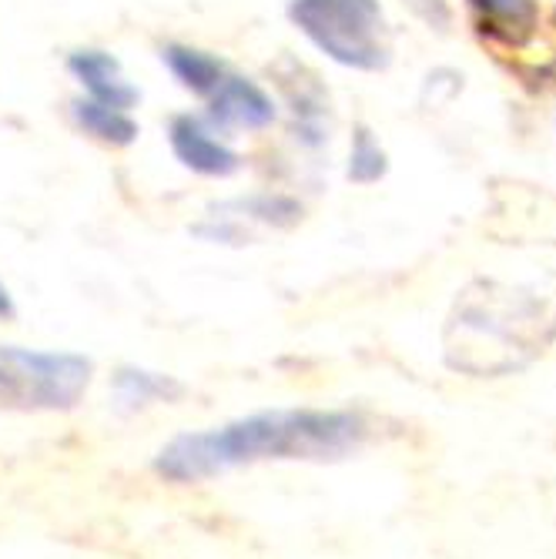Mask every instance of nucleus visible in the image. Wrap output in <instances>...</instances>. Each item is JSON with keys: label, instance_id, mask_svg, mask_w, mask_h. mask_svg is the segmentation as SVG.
Here are the masks:
<instances>
[{"label": "nucleus", "instance_id": "nucleus-1", "mask_svg": "<svg viewBox=\"0 0 556 559\" xmlns=\"http://www.w3.org/2000/svg\"><path fill=\"white\" fill-rule=\"evenodd\" d=\"M369 439L363 416L345 409H275L235 419L205 432H188L168 442L155 469L171 483L215 479L241 466L269 460L329 463L359 452Z\"/></svg>", "mask_w": 556, "mask_h": 559}, {"label": "nucleus", "instance_id": "nucleus-2", "mask_svg": "<svg viewBox=\"0 0 556 559\" xmlns=\"http://www.w3.org/2000/svg\"><path fill=\"white\" fill-rule=\"evenodd\" d=\"M91 382V362L68 352L0 345V405L24 413L74 409Z\"/></svg>", "mask_w": 556, "mask_h": 559}, {"label": "nucleus", "instance_id": "nucleus-3", "mask_svg": "<svg viewBox=\"0 0 556 559\" xmlns=\"http://www.w3.org/2000/svg\"><path fill=\"white\" fill-rule=\"evenodd\" d=\"M292 17L335 61L363 71L386 64L389 47L379 0H295Z\"/></svg>", "mask_w": 556, "mask_h": 559}, {"label": "nucleus", "instance_id": "nucleus-4", "mask_svg": "<svg viewBox=\"0 0 556 559\" xmlns=\"http://www.w3.org/2000/svg\"><path fill=\"white\" fill-rule=\"evenodd\" d=\"M275 118L272 100L241 78H222L212 91V121L222 128H262Z\"/></svg>", "mask_w": 556, "mask_h": 559}, {"label": "nucleus", "instance_id": "nucleus-5", "mask_svg": "<svg viewBox=\"0 0 556 559\" xmlns=\"http://www.w3.org/2000/svg\"><path fill=\"white\" fill-rule=\"evenodd\" d=\"M68 68L81 78V84L91 91V100H97V105L128 111L138 100V91L121 78L118 61L111 55H100V50H78V55H71Z\"/></svg>", "mask_w": 556, "mask_h": 559}, {"label": "nucleus", "instance_id": "nucleus-6", "mask_svg": "<svg viewBox=\"0 0 556 559\" xmlns=\"http://www.w3.org/2000/svg\"><path fill=\"white\" fill-rule=\"evenodd\" d=\"M171 147L188 168H194L201 175H228L238 168V158L232 151L225 144H218L191 115H181L171 121Z\"/></svg>", "mask_w": 556, "mask_h": 559}, {"label": "nucleus", "instance_id": "nucleus-7", "mask_svg": "<svg viewBox=\"0 0 556 559\" xmlns=\"http://www.w3.org/2000/svg\"><path fill=\"white\" fill-rule=\"evenodd\" d=\"M480 11L483 31L502 37V40H527L536 27V4L533 0H473Z\"/></svg>", "mask_w": 556, "mask_h": 559}, {"label": "nucleus", "instance_id": "nucleus-8", "mask_svg": "<svg viewBox=\"0 0 556 559\" xmlns=\"http://www.w3.org/2000/svg\"><path fill=\"white\" fill-rule=\"evenodd\" d=\"M178 395H181V385L158 372L125 369L115 379V399H118V409L125 413L144 409V405H155V402H171Z\"/></svg>", "mask_w": 556, "mask_h": 559}, {"label": "nucleus", "instance_id": "nucleus-9", "mask_svg": "<svg viewBox=\"0 0 556 559\" xmlns=\"http://www.w3.org/2000/svg\"><path fill=\"white\" fill-rule=\"evenodd\" d=\"M165 61L175 71V78L198 94H212L222 81V64L212 55H205V50L171 44V47H165Z\"/></svg>", "mask_w": 556, "mask_h": 559}, {"label": "nucleus", "instance_id": "nucleus-10", "mask_svg": "<svg viewBox=\"0 0 556 559\" xmlns=\"http://www.w3.org/2000/svg\"><path fill=\"white\" fill-rule=\"evenodd\" d=\"M74 118L84 131L97 134L100 141H115V144H131L138 134V124L115 108L97 105V100H78L74 105Z\"/></svg>", "mask_w": 556, "mask_h": 559}, {"label": "nucleus", "instance_id": "nucleus-11", "mask_svg": "<svg viewBox=\"0 0 556 559\" xmlns=\"http://www.w3.org/2000/svg\"><path fill=\"white\" fill-rule=\"evenodd\" d=\"M363 165H369V181H372V178H379V175H382V168H386L382 151H379V144L369 138V131H359V138H356V151H352V178L359 175V168H363Z\"/></svg>", "mask_w": 556, "mask_h": 559}, {"label": "nucleus", "instance_id": "nucleus-12", "mask_svg": "<svg viewBox=\"0 0 556 559\" xmlns=\"http://www.w3.org/2000/svg\"><path fill=\"white\" fill-rule=\"evenodd\" d=\"M11 312H14V305H11V298H8L4 285H0V319H8Z\"/></svg>", "mask_w": 556, "mask_h": 559}]
</instances>
